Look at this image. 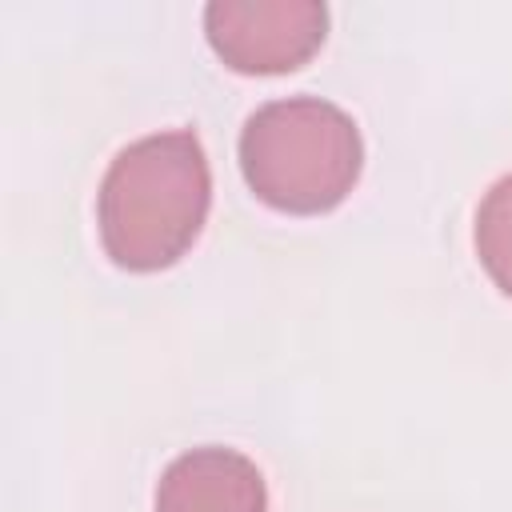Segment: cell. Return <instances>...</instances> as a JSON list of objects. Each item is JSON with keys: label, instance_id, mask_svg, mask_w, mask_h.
<instances>
[{"label": "cell", "instance_id": "1", "mask_svg": "<svg viewBox=\"0 0 512 512\" xmlns=\"http://www.w3.org/2000/svg\"><path fill=\"white\" fill-rule=\"evenodd\" d=\"M212 204V172L196 132L172 128L116 152L96 196L100 244L116 268L160 272L200 236Z\"/></svg>", "mask_w": 512, "mask_h": 512}, {"label": "cell", "instance_id": "2", "mask_svg": "<svg viewBox=\"0 0 512 512\" xmlns=\"http://www.w3.org/2000/svg\"><path fill=\"white\" fill-rule=\"evenodd\" d=\"M364 168L360 128L344 108L320 96L260 104L240 132L244 184L276 212H332Z\"/></svg>", "mask_w": 512, "mask_h": 512}, {"label": "cell", "instance_id": "3", "mask_svg": "<svg viewBox=\"0 0 512 512\" xmlns=\"http://www.w3.org/2000/svg\"><path fill=\"white\" fill-rule=\"evenodd\" d=\"M204 36L232 72L280 76L320 52L328 8L320 0H212Z\"/></svg>", "mask_w": 512, "mask_h": 512}, {"label": "cell", "instance_id": "4", "mask_svg": "<svg viewBox=\"0 0 512 512\" xmlns=\"http://www.w3.org/2000/svg\"><path fill=\"white\" fill-rule=\"evenodd\" d=\"M156 512H268V488L244 452L208 444L164 468Z\"/></svg>", "mask_w": 512, "mask_h": 512}, {"label": "cell", "instance_id": "5", "mask_svg": "<svg viewBox=\"0 0 512 512\" xmlns=\"http://www.w3.org/2000/svg\"><path fill=\"white\" fill-rule=\"evenodd\" d=\"M476 256L492 284L512 300V176L496 180L476 212Z\"/></svg>", "mask_w": 512, "mask_h": 512}]
</instances>
